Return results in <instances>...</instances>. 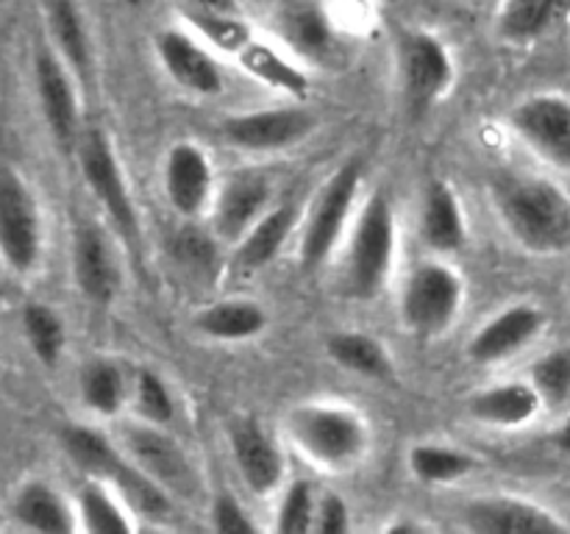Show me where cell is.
Wrapping results in <instances>:
<instances>
[{
  "mask_svg": "<svg viewBox=\"0 0 570 534\" xmlns=\"http://www.w3.org/2000/svg\"><path fill=\"white\" fill-rule=\"evenodd\" d=\"M546 28V0H507L501 9V33L512 42H527Z\"/></svg>",
  "mask_w": 570,
  "mask_h": 534,
  "instance_id": "38",
  "label": "cell"
},
{
  "mask_svg": "<svg viewBox=\"0 0 570 534\" xmlns=\"http://www.w3.org/2000/svg\"><path fill=\"white\" fill-rule=\"evenodd\" d=\"M557 445H560V451L570 454V421L560 428V432H557Z\"/></svg>",
  "mask_w": 570,
  "mask_h": 534,
  "instance_id": "43",
  "label": "cell"
},
{
  "mask_svg": "<svg viewBox=\"0 0 570 534\" xmlns=\"http://www.w3.org/2000/svg\"><path fill=\"white\" fill-rule=\"evenodd\" d=\"M273 187L265 176L239 172L228 178L215 204V234L226 243H237L256 220L267 211Z\"/></svg>",
  "mask_w": 570,
  "mask_h": 534,
  "instance_id": "20",
  "label": "cell"
},
{
  "mask_svg": "<svg viewBox=\"0 0 570 534\" xmlns=\"http://www.w3.org/2000/svg\"><path fill=\"white\" fill-rule=\"evenodd\" d=\"M228 445L243 482L256 495L276 493L284 482V459L271 434L250 417H239L228 426Z\"/></svg>",
  "mask_w": 570,
  "mask_h": 534,
  "instance_id": "15",
  "label": "cell"
},
{
  "mask_svg": "<svg viewBox=\"0 0 570 534\" xmlns=\"http://www.w3.org/2000/svg\"><path fill=\"white\" fill-rule=\"evenodd\" d=\"M401 72H404V92L412 111L423 115L429 106L438 103L451 87L454 67L445 44L426 31L406 33L401 42Z\"/></svg>",
  "mask_w": 570,
  "mask_h": 534,
  "instance_id": "14",
  "label": "cell"
},
{
  "mask_svg": "<svg viewBox=\"0 0 570 534\" xmlns=\"http://www.w3.org/2000/svg\"><path fill=\"white\" fill-rule=\"evenodd\" d=\"M570 17V0H546V26H560Z\"/></svg>",
  "mask_w": 570,
  "mask_h": 534,
  "instance_id": "41",
  "label": "cell"
},
{
  "mask_svg": "<svg viewBox=\"0 0 570 534\" xmlns=\"http://www.w3.org/2000/svg\"><path fill=\"white\" fill-rule=\"evenodd\" d=\"M126 445L131 451V459L154 478L159 487H165L173 498H195L200 490V476L195 471L187 451L173 439L170 434L161 432L156 423L145 426H131L126 432Z\"/></svg>",
  "mask_w": 570,
  "mask_h": 534,
  "instance_id": "11",
  "label": "cell"
},
{
  "mask_svg": "<svg viewBox=\"0 0 570 534\" xmlns=\"http://www.w3.org/2000/svg\"><path fill=\"white\" fill-rule=\"evenodd\" d=\"M61 448L89 476L109 482L139 515L165 521L173 515V495L154 482L134 459L122 456L100 432L87 426L61 428Z\"/></svg>",
  "mask_w": 570,
  "mask_h": 534,
  "instance_id": "2",
  "label": "cell"
},
{
  "mask_svg": "<svg viewBox=\"0 0 570 534\" xmlns=\"http://www.w3.org/2000/svg\"><path fill=\"white\" fill-rule=\"evenodd\" d=\"M462 298H465V284L460 273L443 261H423L412 270L404 287L401 298L404 323L417 337H438L456 320Z\"/></svg>",
  "mask_w": 570,
  "mask_h": 534,
  "instance_id": "7",
  "label": "cell"
},
{
  "mask_svg": "<svg viewBox=\"0 0 570 534\" xmlns=\"http://www.w3.org/2000/svg\"><path fill=\"white\" fill-rule=\"evenodd\" d=\"M315 515H317V501L312 493V484L298 478L287 487L284 493L282 506H278L276 517V532L282 534H304L309 528H315Z\"/></svg>",
  "mask_w": 570,
  "mask_h": 534,
  "instance_id": "37",
  "label": "cell"
},
{
  "mask_svg": "<svg viewBox=\"0 0 570 534\" xmlns=\"http://www.w3.org/2000/svg\"><path fill=\"white\" fill-rule=\"evenodd\" d=\"M134 404H137L139 415L156 426H165L176 417V400H173L170 389L161 382L159 373L148 370V367H142L134 378Z\"/></svg>",
  "mask_w": 570,
  "mask_h": 534,
  "instance_id": "36",
  "label": "cell"
},
{
  "mask_svg": "<svg viewBox=\"0 0 570 534\" xmlns=\"http://www.w3.org/2000/svg\"><path fill=\"white\" fill-rule=\"evenodd\" d=\"M295 448L323 471H348L365 456L371 432L356 409L343 404H301L287 415Z\"/></svg>",
  "mask_w": 570,
  "mask_h": 534,
  "instance_id": "3",
  "label": "cell"
},
{
  "mask_svg": "<svg viewBox=\"0 0 570 534\" xmlns=\"http://www.w3.org/2000/svg\"><path fill=\"white\" fill-rule=\"evenodd\" d=\"M45 17H48L50 39H53L61 59L70 65L72 72L89 78V72H92V44H89V31L83 26L76 0H45Z\"/></svg>",
  "mask_w": 570,
  "mask_h": 534,
  "instance_id": "25",
  "label": "cell"
},
{
  "mask_svg": "<svg viewBox=\"0 0 570 534\" xmlns=\"http://www.w3.org/2000/svg\"><path fill=\"white\" fill-rule=\"evenodd\" d=\"M326 350L340 367L365 378H393L395 373L390 350L384 348L382 339L365 332H337L328 337Z\"/></svg>",
  "mask_w": 570,
  "mask_h": 534,
  "instance_id": "28",
  "label": "cell"
},
{
  "mask_svg": "<svg viewBox=\"0 0 570 534\" xmlns=\"http://www.w3.org/2000/svg\"><path fill=\"white\" fill-rule=\"evenodd\" d=\"M156 53L167 76L193 95H217L223 92L220 65L212 59L204 44L195 42L187 33L167 28L156 37Z\"/></svg>",
  "mask_w": 570,
  "mask_h": 534,
  "instance_id": "19",
  "label": "cell"
},
{
  "mask_svg": "<svg viewBox=\"0 0 570 534\" xmlns=\"http://www.w3.org/2000/svg\"><path fill=\"white\" fill-rule=\"evenodd\" d=\"M276 28L278 37L309 61H326L334 50V28L321 0H282Z\"/></svg>",
  "mask_w": 570,
  "mask_h": 534,
  "instance_id": "21",
  "label": "cell"
},
{
  "mask_svg": "<svg viewBox=\"0 0 570 534\" xmlns=\"http://www.w3.org/2000/svg\"><path fill=\"white\" fill-rule=\"evenodd\" d=\"M209 515H212V526H215L217 532H226V534L256 532V523L250 521L248 512H245V506L228 493L215 495Z\"/></svg>",
  "mask_w": 570,
  "mask_h": 534,
  "instance_id": "39",
  "label": "cell"
},
{
  "mask_svg": "<svg viewBox=\"0 0 570 534\" xmlns=\"http://www.w3.org/2000/svg\"><path fill=\"white\" fill-rule=\"evenodd\" d=\"M510 126L540 159L570 172V98L560 92L532 95L510 111Z\"/></svg>",
  "mask_w": 570,
  "mask_h": 534,
  "instance_id": "9",
  "label": "cell"
},
{
  "mask_svg": "<svg viewBox=\"0 0 570 534\" xmlns=\"http://www.w3.org/2000/svg\"><path fill=\"white\" fill-rule=\"evenodd\" d=\"M193 9H206V11H228V14H237V0H187Z\"/></svg>",
  "mask_w": 570,
  "mask_h": 534,
  "instance_id": "42",
  "label": "cell"
},
{
  "mask_svg": "<svg viewBox=\"0 0 570 534\" xmlns=\"http://www.w3.org/2000/svg\"><path fill=\"white\" fill-rule=\"evenodd\" d=\"M534 389L540 393L543 404L560 406L570 400V345L554 348L546 356H540L532 367Z\"/></svg>",
  "mask_w": 570,
  "mask_h": 534,
  "instance_id": "34",
  "label": "cell"
},
{
  "mask_svg": "<svg viewBox=\"0 0 570 534\" xmlns=\"http://www.w3.org/2000/svg\"><path fill=\"white\" fill-rule=\"evenodd\" d=\"M462 526L476 534H557L570 532V523L562 521L549 506L515 495H493L476 498L462 506Z\"/></svg>",
  "mask_w": 570,
  "mask_h": 534,
  "instance_id": "13",
  "label": "cell"
},
{
  "mask_svg": "<svg viewBox=\"0 0 570 534\" xmlns=\"http://www.w3.org/2000/svg\"><path fill=\"white\" fill-rule=\"evenodd\" d=\"M423 237L438 254H454L465 245V217H462L460 198L454 187L443 178L426 187V204H423Z\"/></svg>",
  "mask_w": 570,
  "mask_h": 534,
  "instance_id": "24",
  "label": "cell"
},
{
  "mask_svg": "<svg viewBox=\"0 0 570 534\" xmlns=\"http://www.w3.org/2000/svg\"><path fill=\"white\" fill-rule=\"evenodd\" d=\"M187 20L209 39L212 44H217L226 53L237 56L245 44L250 42V31L243 20H237L228 11H206V9H193L187 14Z\"/></svg>",
  "mask_w": 570,
  "mask_h": 534,
  "instance_id": "35",
  "label": "cell"
},
{
  "mask_svg": "<svg viewBox=\"0 0 570 534\" xmlns=\"http://www.w3.org/2000/svg\"><path fill=\"white\" fill-rule=\"evenodd\" d=\"M72 276L83 298L95 306H109L120 289V270L109 239L98 226L81 222L72 237Z\"/></svg>",
  "mask_w": 570,
  "mask_h": 534,
  "instance_id": "17",
  "label": "cell"
},
{
  "mask_svg": "<svg viewBox=\"0 0 570 534\" xmlns=\"http://www.w3.org/2000/svg\"><path fill=\"white\" fill-rule=\"evenodd\" d=\"M239 65L245 72L256 78V81L267 83V87L278 89V92H287L293 98H304L309 92V76H306L301 67L289 65L278 50H273L271 44H262L250 39L243 50L237 53Z\"/></svg>",
  "mask_w": 570,
  "mask_h": 534,
  "instance_id": "29",
  "label": "cell"
},
{
  "mask_svg": "<svg viewBox=\"0 0 570 534\" xmlns=\"http://www.w3.org/2000/svg\"><path fill=\"white\" fill-rule=\"evenodd\" d=\"M78 165H81L83 181L89 184L95 198L100 200L106 215L111 217V222L117 226V231L122 234L131 248H139V217L137 209H134V198L128 192L126 172H122L120 161H117L115 148L106 139L104 131L98 128H89V131L81 134L76 145Z\"/></svg>",
  "mask_w": 570,
  "mask_h": 534,
  "instance_id": "6",
  "label": "cell"
},
{
  "mask_svg": "<svg viewBox=\"0 0 570 534\" xmlns=\"http://www.w3.org/2000/svg\"><path fill=\"white\" fill-rule=\"evenodd\" d=\"M351 528L348 504L340 498L337 493H328L317 501V515H315V532L321 534H343Z\"/></svg>",
  "mask_w": 570,
  "mask_h": 534,
  "instance_id": "40",
  "label": "cell"
},
{
  "mask_svg": "<svg viewBox=\"0 0 570 534\" xmlns=\"http://www.w3.org/2000/svg\"><path fill=\"white\" fill-rule=\"evenodd\" d=\"M360 184L362 161L348 159L321 189L315 206H312L309 220L304 226V237H301V265L306 270H317L332 256L334 245H337L340 234L348 222L351 209H354Z\"/></svg>",
  "mask_w": 570,
  "mask_h": 534,
  "instance_id": "8",
  "label": "cell"
},
{
  "mask_svg": "<svg viewBox=\"0 0 570 534\" xmlns=\"http://www.w3.org/2000/svg\"><path fill=\"white\" fill-rule=\"evenodd\" d=\"M317 120L312 111L298 106L259 109L248 115H232L223 120V137L239 150H282L304 142L315 131Z\"/></svg>",
  "mask_w": 570,
  "mask_h": 534,
  "instance_id": "12",
  "label": "cell"
},
{
  "mask_svg": "<svg viewBox=\"0 0 570 534\" xmlns=\"http://www.w3.org/2000/svg\"><path fill=\"white\" fill-rule=\"evenodd\" d=\"M81 400L95 412V415L111 417L126 406L128 398V378L122 367L111 359H92L83 365L81 378H78Z\"/></svg>",
  "mask_w": 570,
  "mask_h": 534,
  "instance_id": "30",
  "label": "cell"
},
{
  "mask_svg": "<svg viewBox=\"0 0 570 534\" xmlns=\"http://www.w3.org/2000/svg\"><path fill=\"white\" fill-rule=\"evenodd\" d=\"M195 326L212 339L237 343V339L256 337L267 326V315L256 300L232 298L206 306L198 315V320H195Z\"/></svg>",
  "mask_w": 570,
  "mask_h": 534,
  "instance_id": "27",
  "label": "cell"
},
{
  "mask_svg": "<svg viewBox=\"0 0 570 534\" xmlns=\"http://www.w3.org/2000/svg\"><path fill=\"white\" fill-rule=\"evenodd\" d=\"M22 334H26L28 348L33 350L39 365H59L67 334L65 323L56 315V309H50L48 304H39V300H31V304L22 306Z\"/></svg>",
  "mask_w": 570,
  "mask_h": 534,
  "instance_id": "31",
  "label": "cell"
},
{
  "mask_svg": "<svg viewBox=\"0 0 570 534\" xmlns=\"http://www.w3.org/2000/svg\"><path fill=\"white\" fill-rule=\"evenodd\" d=\"M78 512L67 504L65 495L48 482H26L11 498V517L17 526L28 528V532H45V534H67L76 532Z\"/></svg>",
  "mask_w": 570,
  "mask_h": 534,
  "instance_id": "22",
  "label": "cell"
},
{
  "mask_svg": "<svg viewBox=\"0 0 570 534\" xmlns=\"http://www.w3.org/2000/svg\"><path fill=\"white\" fill-rule=\"evenodd\" d=\"M42 211L26 176L0 159V261L17 276L37 270L42 259Z\"/></svg>",
  "mask_w": 570,
  "mask_h": 534,
  "instance_id": "5",
  "label": "cell"
},
{
  "mask_svg": "<svg viewBox=\"0 0 570 534\" xmlns=\"http://www.w3.org/2000/svg\"><path fill=\"white\" fill-rule=\"evenodd\" d=\"M543 328V312L532 304H512L473 334L468 354L479 365H495L527 348Z\"/></svg>",
  "mask_w": 570,
  "mask_h": 534,
  "instance_id": "18",
  "label": "cell"
},
{
  "mask_svg": "<svg viewBox=\"0 0 570 534\" xmlns=\"http://www.w3.org/2000/svg\"><path fill=\"white\" fill-rule=\"evenodd\" d=\"M78 521H81L78 526L92 534L131 532L134 528L131 517L126 515V510L117 504V498L100 478L87 482L78 493Z\"/></svg>",
  "mask_w": 570,
  "mask_h": 534,
  "instance_id": "32",
  "label": "cell"
},
{
  "mask_svg": "<svg viewBox=\"0 0 570 534\" xmlns=\"http://www.w3.org/2000/svg\"><path fill=\"white\" fill-rule=\"evenodd\" d=\"M215 192L212 161L198 145L176 142L165 159V195L181 217H198Z\"/></svg>",
  "mask_w": 570,
  "mask_h": 534,
  "instance_id": "16",
  "label": "cell"
},
{
  "mask_svg": "<svg viewBox=\"0 0 570 534\" xmlns=\"http://www.w3.org/2000/svg\"><path fill=\"white\" fill-rule=\"evenodd\" d=\"M33 87H37L39 109L48 122L50 137L56 139L61 150L72 154L78 139H81L76 83H72L70 65L50 44H39L33 50Z\"/></svg>",
  "mask_w": 570,
  "mask_h": 534,
  "instance_id": "10",
  "label": "cell"
},
{
  "mask_svg": "<svg viewBox=\"0 0 570 534\" xmlns=\"http://www.w3.org/2000/svg\"><path fill=\"white\" fill-rule=\"evenodd\" d=\"M476 467V459L465 451L449 448V445L423 443L410 451V471L415 478L426 484H451L465 478Z\"/></svg>",
  "mask_w": 570,
  "mask_h": 534,
  "instance_id": "33",
  "label": "cell"
},
{
  "mask_svg": "<svg viewBox=\"0 0 570 534\" xmlns=\"http://www.w3.org/2000/svg\"><path fill=\"white\" fill-rule=\"evenodd\" d=\"M395 261V211L384 192L367 198L345 254L343 289L356 300H371L387 284Z\"/></svg>",
  "mask_w": 570,
  "mask_h": 534,
  "instance_id": "4",
  "label": "cell"
},
{
  "mask_svg": "<svg viewBox=\"0 0 570 534\" xmlns=\"http://www.w3.org/2000/svg\"><path fill=\"white\" fill-rule=\"evenodd\" d=\"M295 222V211L289 206H276V209L265 211L243 237L237 239V250H234V265L239 270H259V267L271 265L282 250L284 239L289 237Z\"/></svg>",
  "mask_w": 570,
  "mask_h": 534,
  "instance_id": "26",
  "label": "cell"
},
{
  "mask_svg": "<svg viewBox=\"0 0 570 534\" xmlns=\"http://www.w3.org/2000/svg\"><path fill=\"white\" fill-rule=\"evenodd\" d=\"M501 222L521 248L532 254L570 250V195L543 176L510 172L493 187Z\"/></svg>",
  "mask_w": 570,
  "mask_h": 534,
  "instance_id": "1",
  "label": "cell"
},
{
  "mask_svg": "<svg viewBox=\"0 0 570 534\" xmlns=\"http://www.w3.org/2000/svg\"><path fill=\"white\" fill-rule=\"evenodd\" d=\"M540 406H543V398H540L532 382H507L473 395L468 412L479 423H488V426L518 428L534 421Z\"/></svg>",
  "mask_w": 570,
  "mask_h": 534,
  "instance_id": "23",
  "label": "cell"
}]
</instances>
